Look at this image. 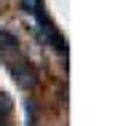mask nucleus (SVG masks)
<instances>
[{
    "instance_id": "3",
    "label": "nucleus",
    "mask_w": 123,
    "mask_h": 126,
    "mask_svg": "<svg viewBox=\"0 0 123 126\" xmlns=\"http://www.w3.org/2000/svg\"><path fill=\"white\" fill-rule=\"evenodd\" d=\"M8 110H11V102H8V97H5V94H0V124L5 121Z\"/></svg>"
},
{
    "instance_id": "1",
    "label": "nucleus",
    "mask_w": 123,
    "mask_h": 126,
    "mask_svg": "<svg viewBox=\"0 0 123 126\" xmlns=\"http://www.w3.org/2000/svg\"><path fill=\"white\" fill-rule=\"evenodd\" d=\"M8 70H11V75H14V80L24 89V91H29V89H35L38 86V70L27 62L24 56L19 54V59H8Z\"/></svg>"
},
{
    "instance_id": "2",
    "label": "nucleus",
    "mask_w": 123,
    "mask_h": 126,
    "mask_svg": "<svg viewBox=\"0 0 123 126\" xmlns=\"http://www.w3.org/2000/svg\"><path fill=\"white\" fill-rule=\"evenodd\" d=\"M0 54H5V56L19 54V40L11 32H5V30H0Z\"/></svg>"
}]
</instances>
